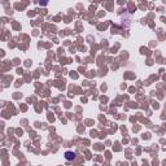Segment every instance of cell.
Here are the masks:
<instances>
[{"mask_svg":"<svg viewBox=\"0 0 166 166\" xmlns=\"http://www.w3.org/2000/svg\"><path fill=\"white\" fill-rule=\"evenodd\" d=\"M65 158H66L67 161H71L75 158V153L74 152H66L65 153Z\"/></svg>","mask_w":166,"mask_h":166,"instance_id":"obj_1","label":"cell"}]
</instances>
